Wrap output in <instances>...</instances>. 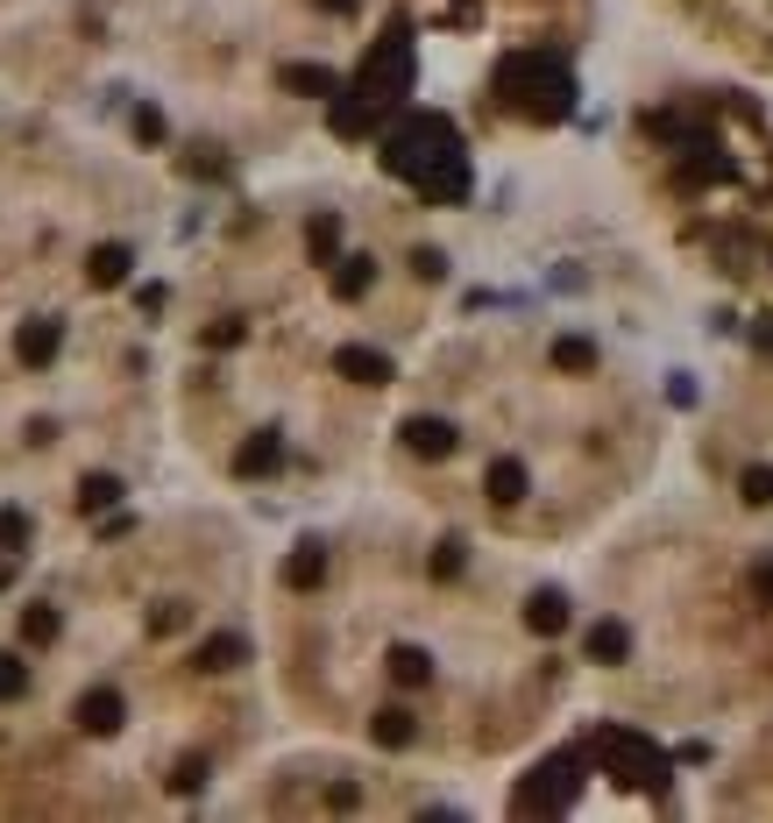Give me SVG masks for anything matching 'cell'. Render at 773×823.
Wrapping results in <instances>:
<instances>
[{
  "label": "cell",
  "instance_id": "obj_1",
  "mask_svg": "<svg viewBox=\"0 0 773 823\" xmlns=\"http://www.w3.org/2000/svg\"><path fill=\"white\" fill-rule=\"evenodd\" d=\"M384 163L441 206L468 199V157H462V136H454L447 114H405L384 142Z\"/></svg>",
  "mask_w": 773,
  "mask_h": 823
},
{
  "label": "cell",
  "instance_id": "obj_2",
  "mask_svg": "<svg viewBox=\"0 0 773 823\" xmlns=\"http://www.w3.org/2000/svg\"><path fill=\"white\" fill-rule=\"evenodd\" d=\"M497 85H504V100H511L519 114H533V122H560V114L575 107V79H568V65H560V57H539V50L511 57Z\"/></svg>",
  "mask_w": 773,
  "mask_h": 823
},
{
  "label": "cell",
  "instance_id": "obj_3",
  "mask_svg": "<svg viewBox=\"0 0 773 823\" xmlns=\"http://www.w3.org/2000/svg\"><path fill=\"white\" fill-rule=\"evenodd\" d=\"M603 753H611V767H617V781H632V788H646V781H667V753L653 739H639V731H603Z\"/></svg>",
  "mask_w": 773,
  "mask_h": 823
},
{
  "label": "cell",
  "instance_id": "obj_4",
  "mask_svg": "<svg viewBox=\"0 0 773 823\" xmlns=\"http://www.w3.org/2000/svg\"><path fill=\"white\" fill-rule=\"evenodd\" d=\"M71 717H79V731H93V739H114V731L128 724V702H121V688H86Z\"/></svg>",
  "mask_w": 773,
  "mask_h": 823
},
{
  "label": "cell",
  "instance_id": "obj_5",
  "mask_svg": "<svg viewBox=\"0 0 773 823\" xmlns=\"http://www.w3.org/2000/svg\"><path fill=\"white\" fill-rule=\"evenodd\" d=\"M405 447L427 455V461H447L454 447H462V433H454L447 419H433V412H412V419H405Z\"/></svg>",
  "mask_w": 773,
  "mask_h": 823
},
{
  "label": "cell",
  "instance_id": "obj_6",
  "mask_svg": "<svg viewBox=\"0 0 773 823\" xmlns=\"http://www.w3.org/2000/svg\"><path fill=\"white\" fill-rule=\"evenodd\" d=\"M539 774H547V781H533V788H525V796H519V810H560V802L575 796V781H582V774H575V759H547Z\"/></svg>",
  "mask_w": 773,
  "mask_h": 823
},
{
  "label": "cell",
  "instance_id": "obj_7",
  "mask_svg": "<svg viewBox=\"0 0 773 823\" xmlns=\"http://www.w3.org/2000/svg\"><path fill=\"white\" fill-rule=\"evenodd\" d=\"M57 348H65V320H29L22 334H14V355H22L29 369H50Z\"/></svg>",
  "mask_w": 773,
  "mask_h": 823
},
{
  "label": "cell",
  "instance_id": "obj_8",
  "mask_svg": "<svg viewBox=\"0 0 773 823\" xmlns=\"http://www.w3.org/2000/svg\"><path fill=\"white\" fill-rule=\"evenodd\" d=\"M582 647H589V661H596V667H625V661H632V632H625L617 618H596Z\"/></svg>",
  "mask_w": 773,
  "mask_h": 823
},
{
  "label": "cell",
  "instance_id": "obj_9",
  "mask_svg": "<svg viewBox=\"0 0 773 823\" xmlns=\"http://www.w3.org/2000/svg\"><path fill=\"white\" fill-rule=\"evenodd\" d=\"M284 461V433L277 426H263L255 441H241V455H235V476H270Z\"/></svg>",
  "mask_w": 773,
  "mask_h": 823
},
{
  "label": "cell",
  "instance_id": "obj_10",
  "mask_svg": "<svg viewBox=\"0 0 773 823\" xmlns=\"http://www.w3.org/2000/svg\"><path fill=\"white\" fill-rule=\"evenodd\" d=\"M333 369L355 377V384H390V355L384 348H341V355H333Z\"/></svg>",
  "mask_w": 773,
  "mask_h": 823
},
{
  "label": "cell",
  "instance_id": "obj_11",
  "mask_svg": "<svg viewBox=\"0 0 773 823\" xmlns=\"http://www.w3.org/2000/svg\"><path fill=\"white\" fill-rule=\"evenodd\" d=\"M128 271H135V249H128V242H100V249H93V263H86V277H93L100 292H107V284H121Z\"/></svg>",
  "mask_w": 773,
  "mask_h": 823
},
{
  "label": "cell",
  "instance_id": "obj_12",
  "mask_svg": "<svg viewBox=\"0 0 773 823\" xmlns=\"http://www.w3.org/2000/svg\"><path fill=\"white\" fill-rule=\"evenodd\" d=\"M241 661H249V639H241V632H214V639L200 647V667H206V675H227V667H241Z\"/></svg>",
  "mask_w": 773,
  "mask_h": 823
},
{
  "label": "cell",
  "instance_id": "obj_13",
  "mask_svg": "<svg viewBox=\"0 0 773 823\" xmlns=\"http://www.w3.org/2000/svg\"><path fill=\"white\" fill-rule=\"evenodd\" d=\"M370 739L384 745V753H398V745H412L419 739V724H412V710H398V702H390V710H376V724H370Z\"/></svg>",
  "mask_w": 773,
  "mask_h": 823
},
{
  "label": "cell",
  "instance_id": "obj_14",
  "mask_svg": "<svg viewBox=\"0 0 773 823\" xmlns=\"http://www.w3.org/2000/svg\"><path fill=\"white\" fill-rule=\"evenodd\" d=\"M320 575H327V547L320 540H306L292 561H284V582H292V590H320Z\"/></svg>",
  "mask_w": 773,
  "mask_h": 823
},
{
  "label": "cell",
  "instance_id": "obj_15",
  "mask_svg": "<svg viewBox=\"0 0 773 823\" xmlns=\"http://www.w3.org/2000/svg\"><path fill=\"white\" fill-rule=\"evenodd\" d=\"M525 625H533L539 639H554L560 625H568V596H560V590H539L533 604H525Z\"/></svg>",
  "mask_w": 773,
  "mask_h": 823
},
{
  "label": "cell",
  "instance_id": "obj_16",
  "mask_svg": "<svg viewBox=\"0 0 773 823\" xmlns=\"http://www.w3.org/2000/svg\"><path fill=\"white\" fill-rule=\"evenodd\" d=\"M376 284V263L370 256H333V298H362Z\"/></svg>",
  "mask_w": 773,
  "mask_h": 823
},
{
  "label": "cell",
  "instance_id": "obj_17",
  "mask_svg": "<svg viewBox=\"0 0 773 823\" xmlns=\"http://www.w3.org/2000/svg\"><path fill=\"white\" fill-rule=\"evenodd\" d=\"M490 498H497V504H519V498H525V461H519V455L490 461Z\"/></svg>",
  "mask_w": 773,
  "mask_h": 823
},
{
  "label": "cell",
  "instance_id": "obj_18",
  "mask_svg": "<svg viewBox=\"0 0 773 823\" xmlns=\"http://www.w3.org/2000/svg\"><path fill=\"white\" fill-rule=\"evenodd\" d=\"M390 675H398L405 688H419V682L433 675V653L427 647H390Z\"/></svg>",
  "mask_w": 773,
  "mask_h": 823
},
{
  "label": "cell",
  "instance_id": "obj_19",
  "mask_svg": "<svg viewBox=\"0 0 773 823\" xmlns=\"http://www.w3.org/2000/svg\"><path fill=\"white\" fill-rule=\"evenodd\" d=\"M306 249H312V263H333L341 256V214H320L306 228Z\"/></svg>",
  "mask_w": 773,
  "mask_h": 823
},
{
  "label": "cell",
  "instance_id": "obj_20",
  "mask_svg": "<svg viewBox=\"0 0 773 823\" xmlns=\"http://www.w3.org/2000/svg\"><path fill=\"white\" fill-rule=\"evenodd\" d=\"M57 632H65V618H57L50 604H29V610H22V639H29V647H50Z\"/></svg>",
  "mask_w": 773,
  "mask_h": 823
},
{
  "label": "cell",
  "instance_id": "obj_21",
  "mask_svg": "<svg viewBox=\"0 0 773 823\" xmlns=\"http://www.w3.org/2000/svg\"><path fill=\"white\" fill-rule=\"evenodd\" d=\"M554 369H596V341L589 334H560L554 341Z\"/></svg>",
  "mask_w": 773,
  "mask_h": 823
},
{
  "label": "cell",
  "instance_id": "obj_22",
  "mask_svg": "<svg viewBox=\"0 0 773 823\" xmlns=\"http://www.w3.org/2000/svg\"><path fill=\"white\" fill-rule=\"evenodd\" d=\"M284 85H292V93H306V100H327V93H333V71H327V65H292V71H284Z\"/></svg>",
  "mask_w": 773,
  "mask_h": 823
},
{
  "label": "cell",
  "instance_id": "obj_23",
  "mask_svg": "<svg viewBox=\"0 0 773 823\" xmlns=\"http://www.w3.org/2000/svg\"><path fill=\"white\" fill-rule=\"evenodd\" d=\"M107 504H121V476H86L79 483V512H107Z\"/></svg>",
  "mask_w": 773,
  "mask_h": 823
},
{
  "label": "cell",
  "instance_id": "obj_24",
  "mask_svg": "<svg viewBox=\"0 0 773 823\" xmlns=\"http://www.w3.org/2000/svg\"><path fill=\"white\" fill-rule=\"evenodd\" d=\"M29 547V512L22 504H0V553H22Z\"/></svg>",
  "mask_w": 773,
  "mask_h": 823
},
{
  "label": "cell",
  "instance_id": "obj_25",
  "mask_svg": "<svg viewBox=\"0 0 773 823\" xmlns=\"http://www.w3.org/2000/svg\"><path fill=\"white\" fill-rule=\"evenodd\" d=\"M14 696H29V661L22 653H0V702H14Z\"/></svg>",
  "mask_w": 773,
  "mask_h": 823
},
{
  "label": "cell",
  "instance_id": "obj_26",
  "mask_svg": "<svg viewBox=\"0 0 773 823\" xmlns=\"http://www.w3.org/2000/svg\"><path fill=\"white\" fill-rule=\"evenodd\" d=\"M738 490H746V504H773V461H766V469H746V476H738Z\"/></svg>",
  "mask_w": 773,
  "mask_h": 823
},
{
  "label": "cell",
  "instance_id": "obj_27",
  "mask_svg": "<svg viewBox=\"0 0 773 823\" xmlns=\"http://www.w3.org/2000/svg\"><path fill=\"white\" fill-rule=\"evenodd\" d=\"M462 561H468V540H441V553H433V575H462Z\"/></svg>",
  "mask_w": 773,
  "mask_h": 823
},
{
  "label": "cell",
  "instance_id": "obj_28",
  "mask_svg": "<svg viewBox=\"0 0 773 823\" xmlns=\"http://www.w3.org/2000/svg\"><path fill=\"white\" fill-rule=\"evenodd\" d=\"M200 781H206V759H178V767H171V788H185V796H192Z\"/></svg>",
  "mask_w": 773,
  "mask_h": 823
},
{
  "label": "cell",
  "instance_id": "obj_29",
  "mask_svg": "<svg viewBox=\"0 0 773 823\" xmlns=\"http://www.w3.org/2000/svg\"><path fill=\"white\" fill-rule=\"evenodd\" d=\"M135 136H143V142H163V114H157V107H135Z\"/></svg>",
  "mask_w": 773,
  "mask_h": 823
},
{
  "label": "cell",
  "instance_id": "obj_30",
  "mask_svg": "<svg viewBox=\"0 0 773 823\" xmlns=\"http://www.w3.org/2000/svg\"><path fill=\"white\" fill-rule=\"evenodd\" d=\"M412 271L433 284V277H447V256H441V249H419V256H412Z\"/></svg>",
  "mask_w": 773,
  "mask_h": 823
},
{
  "label": "cell",
  "instance_id": "obj_31",
  "mask_svg": "<svg viewBox=\"0 0 773 823\" xmlns=\"http://www.w3.org/2000/svg\"><path fill=\"white\" fill-rule=\"evenodd\" d=\"M178 625H185V604H163L157 618H149V632H178Z\"/></svg>",
  "mask_w": 773,
  "mask_h": 823
},
{
  "label": "cell",
  "instance_id": "obj_32",
  "mask_svg": "<svg viewBox=\"0 0 773 823\" xmlns=\"http://www.w3.org/2000/svg\"><path fill=\"white\" fill-rule=\"evenodd\" d=\"M752 590H760V596H773V561H760V568H752Z\"/></svg>",
  "mask_w": 773,
  "mask_h": 823
},
{
  "label": "cell",
  "instance_id": "obj_33",
  "mask_svg": "<svg viewBox=\"0 0 773 823\" xmlns=\"http://www.w3.org/2000/svg\"><path fill=\"white\" fill-rule=\"evenodd\" d=\"M752 341H760V348H773V312L760 320V334H752Z\"/></svg>",
  "mask_w": 773,
  "mask_h": 823
},
{
  "label": "cell",
  "instance_id": "obj_34",
  "mask_svg": "<svg viewBox=\"0 0 773 823\" xmlns=\"http://www.w3.org/2000/svg\"><path fill=\"white\" fill-rule=\"evenodd\" d=\"M320 8H333V14H341V8H355V0H320Z\"/></svg>",
  "mask_w": 773,
  "mask_h": 823
}]
</instances>
